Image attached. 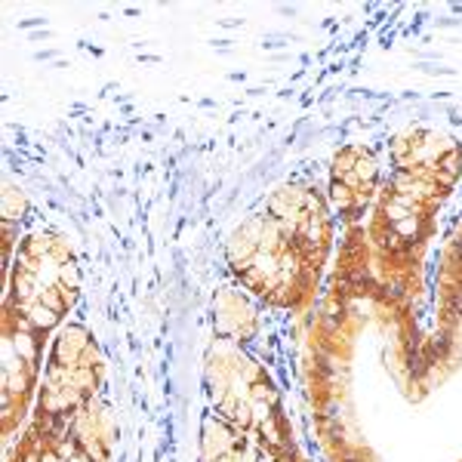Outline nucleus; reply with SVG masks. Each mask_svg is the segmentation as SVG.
<instances>
[{"label":"nucleus","mask_w":462,"mask_h":462,"mask_svg":"<svg viewBox=\"0 0 462 462\" xmlns=\"http://www.w3.org/2000/svg\"><path fill=\"white\" fill-rule=\"evenodd\" d=\"M69 431L80 450L93 462L111 459V450H115V441H117V426H115L111 410L102 407L99 401H89V404L80 407L78 413L71 416Z\"/></svg>","instance_id":"obj_1"},{"label":"nucleus","mask_w":462,"mask_h":462,"mask_svg":"<svg viewBox=\"0 0 462 462\" xmlns=\"http://www.w3.org/2000/svg\"><path fill=\"white\" fill-rule=\"evenodd\" d=\"M216 330L222 333V339L231 342H247L259 333V315L256 305L250 302L247 293L226 287L216 300Z\"/></svg>","instance_id":"obj_2"},{"label":"nucleus","mask_w":462,"mask_h":462,"mask_svg":"<svg viewBox=\"0 0 462 462\" xmlns=\"http://www.w3.org/2000/svg\"><path fill=\"white\" fill-rule=\"evenodd\" d=\"M34 25H43V19H28V22H19V28H34Z\"/></svg>","instance_id":"obj_3"}]
</instances>
